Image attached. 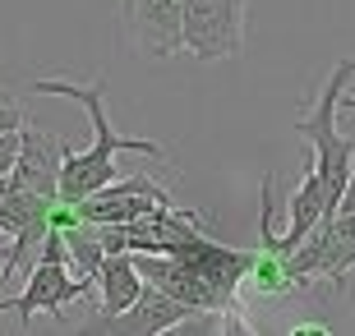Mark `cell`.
Segmentation results:
<instances>
[{"label": "cell", "mask_w": 355, "mask_h": 336, "mask_svg": "<svg viewBox=\"0 0 355 336\" xmlns=\"http://www.w3.org/2000/svg\"><path fill=\"white\" fill-rule=\"evenodd\" d=\"M14 152H19V130H5V134H0V180L10 175Z\"/></svg>", "instance_id": "cell-11"}, {"label": "cell", "mask_w": 355, "mask_h": 336, "mask_svg": "<svg viewBox=\"0 0 355 336\" xmlns=\"http://www.w3.org/2000/svg\"><path fill=\"white\" fill-rule=\"evenodd\" d=\"M282 267H286L295 290L314 281H342L355 267V217L351 212H323L314 221V231L291 254H282Z\"/></svg>", "instance_id": "cell-3"}, {"label": "cell", "mask_w": 355, "mask_h": 336, "mask_svg": "<svg viewBox=\"0 0 355 336\" xmlns=\"http://www.w3.org/2000/svg\"><path fill=\"white\" fill-rule=\"evenodd\" d=\"M19 125H24V111H19V102H14L10 88H0V134L19 130Z\"/></svg>", "instance_id": "cell-10"}, {"label": "cell", "mask_w": 355, "mask_h": 336, "mask_svg": "<svg viewBox=\"0 0 355 336\" xmlns=\"http://www.w3.org/2000/svg\"><path fill=\"white\" fill-rule=\"evenodd\" d=\"M189 318H194V309L184 299H175L171 290H162L153 281H144V290H139V299H134L130 309L97 313L88 327L92 332H125V336H162V332H171V327L189 323Z\"/></svg>", "instance_id": "cell-6"}, {"label": "cell", "mask_w": 355, "mask_h": 336, "mask_svg": "<svg viewBox=\"0 0 355 336\" xmlns=\"http://www.w3.org/2000/svg\"><path fill=\"white\" fill-rule=\"evenodd\" d=\"M92 290H97V309L102 313H120L130 309L139 290H144V276L134 267V254H102L97 272H92Z\"/></svg>", "instance_id": "cell-8"}, {"label": "cell", "mask_w": 355, "mask_h": 336, "mask_svg": "<svg viewBox=\"0 0 355 336\" xmlns=\"http://www.w3.org/2000/svg\"><path fill=\"white\" fill-rule=\"evenodd\" d=\"M323 212H328V207H323V184H318V170L309 166V175L295 184V194H291V203H286V231L272 235V249L277 254H291L304 235L314 231V221L323 217Z\"/></svg>", "instance_id": "cell-9"}, {"label": "cell", "mask_w": 355, "mask_h": 336, "mask_svg": "<svg viewBox=\"0 0 355 336\" xmlns=\"http://www.w3.org/2000/svg\"><path fill=\"white\" fill-rule=\"evenodd\" d=\"M60 139L51 130H37V125H19V152H14L10 180L19 189L37 198H60Z\"/></svg>", "instance_id": "cell-7"}, {"label": "cell", "mask_w": 355, "mask_h": 336, "mask_svg": "<svg viewBox=\"0 0 355 336\" xmlns=\"http://www.w3.org/2000/svg\"><path fill=\"white\" fill-rule=\"evenodd\" d=\"M120 28L134 42V51L148 60L180 55V10L184 0H120Z\"/></svg>", "instance_id": "cell-5"}, {"label": "cell", "mask_w": 355, "mask_h": 336, "mask_svg": "<svg viewBox=\"0 0 355 336\" xmlns=\"http://www.w3.org/2000/svg\"><path fill=\"white\" fill-rule=\"evenodd\" d=\"M245 10L250 0H184L180 10V51L194 60H236L245 46Z\"/></svg>", "instance_id": "cell-4"}, {"label": "cell", "mask_w": 355, "mask_h": 336, "mask_svg": "<svg viewBox=\"0 0 355 336\" xmlns=\"http://www.w3.org/2000/svg\"><path fill=\"white\" fill-rule=\"evenodd\" d=\"M355 78V60H337L318 92V102L309 111H300L295 120V134L314 143V170H318V184H323V207L337 212L342 203V189H346V175L355 166V139H346L337 130V111H342V92L346 83Z\"/></svg>", "instance_id": "cell-2"}, {"label": "cell", "mask_w": 355, "mask_h": 336, "mask_svg": "<svg viewBox=\"0 0 355 336\" xmlns=\"http://www.w3.org/2000/svg\"><path fill=\"white\" fill-rule=\"evenodd\" d=\"M46 97H69V102L83 106V116L92 125V148L88 152H60V203H79L92 189H102L120 175L116 157H153V161H171L166 148L153 139H125L116 134V125L106 120V78H92V83H69V78H37L33 83Z\"/></svg>", "instance_id": "cell-1"}, {"label": "cell", "mask_w": 355, "mask_h": 336, "mask_svg": "<svg viewBox=\"0 0 355 336\" xmlns=\"http://www.w3.org/2000/svg\"><path fill=\"white\" fill-rule=\"evenodd\" d=\"M342 106H346V111H355V92H342Z\"/></svg>", "instance_id": "cell-12"}, {"label": "cell", "mask_w": 355, "mask_h": 336, "mask_svg": "<svg viewBox=\"0 0 355 336\" xmlns=\"http://www.w3.org/2000/svg\"><path fill=\"white\" fill-rule=\"evenodd\" d=\"M0 285H5V267H0Z\"/></svg>", "instance_id": "cell-13"}]
</instances>
